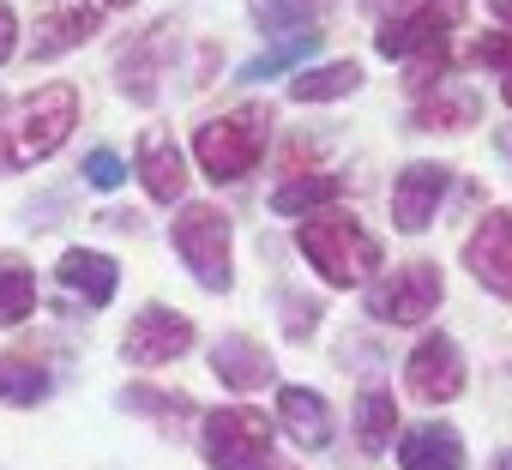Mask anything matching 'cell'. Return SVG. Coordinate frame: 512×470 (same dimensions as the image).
Returning <instances> with one entry per match:
<instances>
[{"instance_id": "obj_31", "label": "cell", "mask_w": 512, "mask_h": 470, "mask_svg": "<svg viewBox=\"0 0 512 470\" xmlns=\"http://www.w3.org/2000/svg\"><path fill=\"white\" fill-rule=\"evenodd\" d=\"M13 49H19V19H13V7L0 0V67L13 61Z\"/></svg>"}, {"instance_id": "obj_8", "label": "cell", "mask_w": 512, "mask_h": 470, "mask_svg": "<svg viewBox=\"0 0 512 470\" xmlns=\"http://www.w3.org/2000/svg\"><path fill=\"white\" fill-rule=\"evenodd\" d=\"M404 386L422 404H452L464 392V356H458V344L446 332H422V344L404 362Z\"/></svg>"}, {"instance_id": "obj_4", "label": "cell", "mask_w": 512, "mask_h": 470, "mask_svg": "<svg viewBox=\"0 0 512 470\" xmlns=\"http://www.w3.org/2000/svg\"><path fill=\"white\" fill-rule=\"evenodd\" d=\"M73 127H79V91H73V85H43L37 97H25V103L13 109L7 145H0V163H7V169H31V163L55 157Z\"/></svg>"}, {"instance_id": "obj_27", "label": "cell", "mask_w": 512, "mask_h": 470, "mask_svg": "<svg viewBox=\"0 0 512 470\" xmlns=\"http://www.w3.org/2000/svg\"><path fill=\"white\" fill-rule=\"evenodd\" d=\"M470 61H476V67H494V73L512 79V31H488V37H476V43H470Z\"/></svg>"}, {"instance_id": "obj_29", "label": "cell", "mask_w": 512, "mask_h": 470, "mask_svg": "<svg viewBox=\"0 0 512 470\" xmlns=\"http://www.w3.org/2000/svg\"><path fill=\"white\" fill-rule=\"evenodd\" d=\"M121 404H127V410H193L187 398H163V392H145V386H127Z\"/></svg>"}, {"instance_id": "obj_35", "label": "cell", "mask_w": 512, "mask_h": 470, "mask_svg": "<svg viewBox=\"0 0 512 470\" xmlns=\"http://www.w3.org/2000/svg\"><path fill=\"white\" fill-rule=\"evenodd\" d=\"M103 7H133V0H103Z\"/></svg>"}, {"instance_id": "obj_14", "label": "cell", "mask_w": 512, "mask_h": 470, "mask_svg": "<svg viewBox=\"0 0 512 470\" xmlns=\"http://www.w3.org/2000/svg\"><path fill=\"white\" fill-rule=\"evenodd\" d=\"M211 374L229 386V392H260V386H272V356H266V344H253V338H223L217 350H211Z\"/></svg>"}, {"instance_id": "obj_18", "label": "cell", "mask_w": 512, "mask_h": 470, "mask_svg": "<svg viewBox=\"0 0 512 470\" xmlns=\"http://www.w3.org/2000/svg\"><path fill=\"white\" fill-rule=\"evenodd\" d=\"M139 175H145V193H151V199L175 205V199H181V187H187L181 145H175V139H163V133H151V139L139 145Z\"/></svg>"}, {"instance_id": "obj_28", "label": "cell", "mask_w": 512, "mask_h": 470, "mask_svg": "<svg viewBox=\"0 0 512 470\" xmlns=\"http://www.w3.org/2000/svg\"><path fill=\"white\" fill-rule=\"evenodd\" d=\"M85 181H91L97 193H109V187H121V181H127V169H121V157H115V151H91V157H85Z\"/></svg>"}, {"instance_id": "obj_10", "label": "cell", "mask_w": 512, "mask_h": 470, "mask_svg": "<svg viewBox=\"0 0 512 470\" xmlns=\"http://www.w3.org/2000/svg\"><path fill=\"white\" fill-rule=\"evenodd\" d=\"M464 266L476 272L482 290L512 296V205H506V211H488V217L464 235Z\"/></svg>"}, {"instance_id": "obj_26", "label": "cell", "mask_w": 512, "mask_h": 470, "mask_svg": "<svg viewBox=\"0 0 512 470\" xmlns=\"http://www.w3.org/2000/svg\"><path fill=\"white\" fill-rule=\"evenodd\" d=\"M37 398H49V374L37 368V362H0V404H37Z\"/></svg>"}, {"instance_id": "obj_32", "label": "cell", "mask_w": 512, "mask_h": 470, "mask_svg": "<svg viewBox=\"0 0 512 470\" xmlns=\"http://www.w3.org/2000/svg\"><path fill=\"white\" fill-rule=\"evenodd\" d=\"M488 7H494V19H506V25H512V0H488Z\"/></svg>"}, {"instance_id": "obj_11", "label": "cell", "mask_w": 512, "mask_h": 470, "mask_svg": "<svg viewBox=\"0 0 512 470\" xmlns=\"http://www.w3.org/2000/svg\"><path fill=\"white\" fill-rule=\"evenodd\" d=\"M446 187H452V169H446V163H410V169L398 175V187H392V223H398L404 235L428 229L434 211H440V199H446Z\"/></svg>"}, {"instance_id": "obj_6", "label": "cell", "mask_w": 512, "mask_h": 470, "mask_svg": "<svg viewBox=\"0 0 512 470\" xmlns=\"http://www.w3.org/2000/svg\"><path fill=\"white\" fill-rule=\"evenodd\" d=\"M205 458L211 470H272V416L253 404H223L205 416Z\"/></svg>"}, {"instance_id": "obj_12", "label": "cell", "mask_w": 512, "mask_h": 470, "mask_svg": "<svg viewBox=\"0 0 512 470\" xmlns=\"http://www.w3.org/2000/svg\"><path fill=\"white\" fill-rule=\"evenodd\" d=\"M278 428L302 446V452H320L332 446V404L308 386H284L278 392Z\"/></svg>"}, {"instance_id": "obj_5", "label": "cell", "mask_w": 512, "mask_h": 470, "mask_svg": "<svg viewBox=\"0 0 512 470\" xmlns=\"http://www.w3.org/2000/svg\"><path fill=\"white\" fill-rule=\"evenodd\" d=\"M169 242H175V254L187 260V272L205 284V290H229V248H235V235H229V217L217 211V205H205V199H193V205H181V217H175V229H169Z\"/></svg>"}, {"instance_id": "obj_19", "label": "cell", "mask_w": 512, "mask_h": 470, "mask_svg": "<svg viewBox=\"0 0 512 470\" xmlns=\"http://www.w3.org/2000/svg\"><path fill=\"white\" fill-rule=\"evenodd\" d=\"M476 115H482V97L470 85H434L428 97H416V127H428V133L470 127Z\"/></svg>"}, {"instance_id": "obj_22", "label": "cell", "mask_w": 512, "mask_h": 470, "mask_svg": "<svg viewBox=\"0 0 512 470\" xmlns=\"http://www.w3.org/2000/svg\"><path fill=\"white\" fill-rule=\"evenodd\" d=\"M356 85H362V67L356 61H326V67H308L290 85V97L296 103H332V97H350Z\"/></svg>"}, {"instance_id": "obj_30", "label": "cell", "mask_w": 512, "mask_h": 470, "mask_svg": "<svg viewBox=\"0 0 512 470\" xmlns=\"http://www.w3.org/2000/svg\"><path fill=\"white\" fill-rule=\"evenodd\" d=\"M428 7V0H362V13L368 19H392V25H404L410 13H422Z\"/></svg>"}, {"instance_id": "obj_20", "label": "cell", "mask_w": 512, "mask_h": 470, "mask_svg": "<svg viewBox=\"0 0 512 470\" xmlns=\"http://www.w3.org/2000/svg\"><path fill=\"white\" fill-rule=\"evenodd\" d=\"M247 7H253V25H260V31H308V25H320L326 13H332V0H247Z\"/></svg>"}, {"instance_id": "obj_15", "label": "cell", "mask_w": 512, "mask_h": 470, "mask_svg": "<svg viewBox=\"0 0 512 470\" xmlns=\"http://www.w3.org/2000/svg\"><path fill=\"white\" fill-rule=\"evenodd\" d=\"M61 284L73 296H85L91 308H109L115 290H121V266L109 254H97V248H67L61 254Z\"/></svg>"}, {"instance_id": "obj_1", "label": "cell", "mask_w": 512, "mask_h": 470, "mask_svg": "<svg viewBox=\"0 0 512 470\" xmlns=\"http://www.w3.org/2000/svg\"><path fill=\"white\" fill-rule=\"evenodd\" d=\"M464 7H470V0H428V7L410 13L404 25L380 31V55L404 61L410 97H428L434 85H446V49H452V31H458Z\"/></svg>"}, {"instance_id": "obj_23", "label": "cell", "mask_w": 512, "mask_h": 470, "mask_svg": "<svg viewBox=\"0 0 512 470\" xmlns=\"http://www.w3.org/2000/svg\"><path fill=\"white\" fill-rule=\"evenodd\" d=\"M356 446L362 452H386L392 446V392L386 386H362L356 392Z\"/></svg>"}, {"instance_id": "obj_25", "label": "cell", "mask_w": 512, "mask_h": 470, "mask_svg": "<svg viewBox=\"0 0 512 470\" xmlns=\"http://www.w3.org/2000/svg\"><path fill=\"white\" fill-rule=\"evenodd\" d=\"M320 49V31H302V37H284V43H272L266 55H253L247 67H241V79L253 85V79H272V73H284V67H296L302 55H314Z\"/></svg>"}, {"instance_id": "obj_24", "label": "cell", "mask_w": 512, "mask_h": 470, "mask_svg": "<svg viewBox=\"0 0 512 470\" xmlns=\"http://www.w3.org/2000/svg\"><path fill=\"white\" fill-rule=\"evenodd\" d=\"M37 308V272L19 254H0V326H19Z\"/></svg>"}, {"instance_id": "obj_34", "label": "cell", "mask_w": 512, "mask_h": 470, "mask_svg": "<svg viewBox=\"0 0 512 470\" xmlns=\"http://www.w3.org/2000/svg\"><path fill=\"white\" fill-rule=\"evenodd\" d=\"M494 470H512V452H500V464H494Z\"/></svg>"}, {"instance_id": "obj_13", "label": "cell", "mask_w": 512, "mask_h": 470, "mask_svg": "<svg viewBox=\"0 0 512 470\" xmlns=\"http://www.w3.org/2000/svg\"><path fill=\"white\" fill-rule=\"evenodd\" d=\"M97 7L91 0H67V7H55L49 19H37V37H31V61H55V55H67V49H79V43H91L97 37Z\"/></svg>"}, {"instance_id": "obj_33", "label": "cell", "mask_w": 512, "mask_h": 470, "mask_svg": "<svg viewBox=\"0 0 512 470\" xmlns=\"http://www.w3.org/2000/svg\"><path fill=\"white\" fill-rule=\"evenodd\" d=\"M500 97H506V109H512V79H506V85H500Z\"/></svg>"}, {"instance_id": "obj_3", "label": "cell", "mask_w": 512, "mask_h": 470, "mask_svg": "<svg viewBox=\"0 0 512 470\" xmlns=\"http://www.w3.org/2000/svg\"><path fill=\"white\" fill-rule=\"evenodd\" d=\"M266 145H272V103H241V109H229V115L199 127L193 157H199L205 181H241L253 163L266 157Z\"/></svg>"}, {"instance_id": "obj_21", "label": "cell", "mask_w": 512, "mask_h": 470, "mask_svg": "<svg viewBox=\"0 0 512 470\" xmlns=\"http://www.w3.org/2000/svg\"><path fill=\"white\" fill-rule=\"evenodd\" d=\"M332 193H338V175L314 169V175L278 181V193H272V211H284V217H314V211H326V205H332Z\"/></svg>"}, {"instance_id": "obj_16", "label": "cell", "mask_w": 512, "mask_h": 470, "mask_svg": "<svg viewBox=\"0 0 512 470\" xmlns=\"http://www.w3.org/2000/svg\"><path fill=\"white\" fill-rule=\"evenodd\" d=\"M398 464L404 470H464V440L452 422H422L398 440Z\"/></svg>"}, {"instance_id": "obj_2", "label": "cell", "mask_w": 512, "mask_h": 470, "mask_svg": "<svg viewBox=\"0 0 512 470\" xmlns=\"http://www.w3.org/2000/svg\"><path fill=\"white\" fill-rule=\"evenodd\" d=\"M296 248L314 260V272L332 284V290H356L380 272V242L350 217V211H314L302 229H296Z\"/></svg>"}, {"instance_id": "obj_17", "label": "cell", "mask_w": 512, "mask_h": 470, "mask_svg": "<svg viewBox=\"0 0 512 470\" xmlns=\"http://www.w3.org/2000/svg\"><path fill=\"white\" fill-rule=\"evenodd\" d=\"M169 43H175V31H169V25H157L139 49H127V55H121V97H133V103H157V73H163Z\"/></svg>"}, {"instance_id": "obj_9", "label": "cell", "mask_w": 512, "mask_h": 470, "mask_svg": "<svg viewBox=\"0 0 512 470\" xmlns=\"http://www.w3.org/2000/svg\"><path fill=\"white\" fill-rule=\"evenodd\" d=\"M187 344H193V320L175 314V308H163V302H151V308L133 314L121 350H127V362H139V368H163V362H175Z\"/></svg>"}, {"instance_id": "obj_7", "label": "cell", "mask_w": 512, "mask_h": 470, "mask_svg": "<svg viewBox=\"0 0 512 470\" xmlns=\"http://www.w3.org/2000/svg\"><path fill=\"white\" fill-rule=\"evenodd\" d=\"M440 296H446L440 266L416 260V266H404V272H392L386 284H374V290H368V314H374V320H386V326H422V320L440 308Z\"/></svg>"}]
</instances>
